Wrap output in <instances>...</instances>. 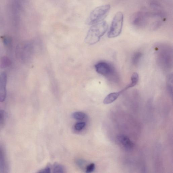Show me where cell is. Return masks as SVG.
I'll list each match as a JSON object with an SVG mask.
<instances>
[{
    "instance_id": "obj_1",
    "label": "cell",
    "mask_w": 173,
    "mask_h": 173,
    "mask_svg": "<svg viewBox=\"0 0 173 173\" xmlns=\"http://www.w3.org/2000/svg\"><path fill=\"white\" fill-rule=\"evenodd\" d=\"M91 26L85 39L86 43L91 45L99 42L108 28L107 23L104 21Z\"/></svg>"
},
{
    "instance_id": "obj_2",
    "label": "cell",
    "mask_w": 173,
    "mask_h": 173,
    "mask_svg": "<svg viewBox=\"0 0 173 173\" xmlns=\"http://www.w3.org/2000/svg\"><path fill=\"white\" fill-rule=\"evenodd\" d=\"M157 58L163 68L170 69L173 64L172 49L167 45H162L157 48Z\"/></svg>"
},
{
    "instance_id": "obj_3",
    "label": "cell",
    "mask_w": 173,
    "mask_h": 173,
    "mask_svg": "<svg viewBox=\"0 0 173 173\" xmlns=\"http://www.w3.org/2000/svg\"><path fill=\"white\" fill-rule=\"evenodd\" d=\"M111 6L109 4H105L98 7L94 9L86 19V23L92 26L103 21L110 10Z\"/></svg>"
},
{
    "instance_id": "obj_4",
    "label": "cell",
    "mask_w": 173,
    "mask_h": 173,
    "mask_svg": "<svg viewBox=\"0 0 173 173\" xmlns=\"http://www.w3.org/2000/svg\"><path fill=\"white\" fill-rule=\"evenodd\" d=\"M124 18V15L120 12L116 14L108 32V37L109 38H115L120 34L123 29Z\"/></svg>"
},
{
    "instance_id": "obj_5",
    "label": "cell",
    "mask_w": 173,
    "mask_h": 173,
    "mask_svg": "<svg viewBox=\"0 0 173 173\" xmlns=\"http://www.w3.org/2000/svg\"><path fill=\"white\" fill-rule=\"evenodd\" d=\"M96 72L99 74L105 77L111 78L115 76V69L110 64L105 62L98 63L95 66Z\"/></svg>"
},
{
    "instance_id": "obj_6",
    "label": "cell",
    "mask_w": 173,
    "mask_h": 173,
    "mask_svg": "<svg viewBox=\"0 0 173 173\" xmlns=\"http://www.w3.org/2000/svg\"><path fill=\"white\" fill-rule=\"evenodd\" d=\"M147 13L139 11L133 14L131 18V22L135 26L144 27L147 25L148 19Z\"/></svg>"
},
{
    "instance_id": "obj_7",
    "label": "cell",
    "mask_w": 173,
    "mask_h": 173,
    "mask_svg": "<svg viewBox=\"0 0 173 173\" xmlns=\"http://www.w3.org/2000/svg\"><path fill=\"white\" fill-rule=\"evenodd\" d=\"M7 80V74L5 72L2 73L0 76V102L4 101L6 99Z\"/></svg>"
},
{
    "instance_id": "obj_8",
    "label": "cell",
    "mask_w": 173,
    "mask_h": 173,
    "mask_svg": "<svg viewBox=\"0 0 173 173\" xmlns=\"http://www.w3.org/2000/svg\"><path fill=\"white\" fill-rule=\"evenodd\" d=\"M117 140L118 143L128 150H131L134 146V144L129 138L126 135H118L117 137Z\"/></svg>"
},
{
    "instance_id": "obj_9",
    "label": "cell",
    "mask_w": 173,
    "mask_h": 173,
    "mask_svg": "<svg viewBox=\"0 0 173 173\" xmlns=\"http://www.w3.org/2000/svg\"><path fill=\"white\" fill-rule=\"evenodd\" d=\"M125 91L124 89H123L119 92L110 93L105 98L103 101L105 105L112 103L118 99L121 94Z\"/></svg>"
},
{
    "instance_id": "obj_10",
    "label": "cell",
    "mask_w": 173,
    "mask_h": 173,
    "mask_svg": "<svg viewBox=\"0 0 173 173\" xmlns=\"http://www.w3.org/2000/svg\"><path fill=\"white\" fill-rule=\"evenodd\" d=\"M139 80V76L138 74L136 72L133 73L131 77V82L130 83L127 85L124 89L125 90L134 87L138 83Z\"/></svg>"
},
{
    "instance_id": "obj_11",
    "label": "cell",
    "mask_w": 173,
    "mask_h": 173,
    "mask_svg": "<svg viewBox=\"0 0 173 173\" xmlns=\"http://www.w3.org/2000/svg\"><path fill=\"white\" fill-rule=\"evenodd\" d=\"M173 75L171 73L167 77L166 86L167 91L171 96H172L173 92Z\"/></svg>"
},
{
    "instance_id": "obj_12",
    "label": "cell",
    "mask_w": 173,
    "mask_h": 173,
    "mask_svg": "<svg viewBox=\"0 0 173 173\" xmlns=\"http://www.w3.org/2000/svg\"><path fill=\"white\" fill-rule=\"evenodd\" d=\"M11 63V62L8 57L3 56L0 58V68H4L9 66Z\"/></svg>"
},
{
    "instance_id": "obj_13",
    "label": "cell",
    "mask_w": 173,
    "mask_h": 173,
    "mask_svg": "<svg viewBox=\"0 0 173 173\" xmlns=\"http://www.w3.org/2000/svg\"><path fill=\"white\" fill-rule=\"evenodd\" d=\"M142 56L143 54L140 52H137L133 54L132 59L133 64L135 66L138 65Z\"/></svg>"
},
{
    "instance_id": "obj_14",
    "label": "cell",
    "mask_w": 173,
    "mask_h": 173,
    "mask_svg": "<svg viewBox=\"0 0 173 173\" xmlns=\"http://www.w3.org/2000/svg\"><path fill=\"white\" fill-rule=\"evenodd\" d=\"M72 117L76 120H82L84 119L86 117V115L83 112H75L72 114Z\"/></svg>"
},
{
    "instance_id": "obj_15",
    "label": "cell",
    "mask_w": 173,
    "mask_h": 173,
    "mask_svg": "<svg viewBox=\"0 0 173 173\" xmlns=\"http://www.w3.org/2000/svg\"><path fill=\"white\" fill-rule=\"evenodd\" d=\"M1 147H0V170L3 171L5 166V160L3 153Z\"/></svg>"
},
{
    "instance_id": "obj_16",
    "label": "cell",
    "mask_w": 173,
    "mask_h": 173,
    "mask_svg": "<svg viewBox=\"0 0 173 173\" xmlns=\"http://www.w3.org/2000/svg\"><path fill=\"white\" fill-rule=\"evenodd\" d=\"M53 171L54 173H63L64 169L61 165L55 163L54 165Z\"/></svg>"
},
{
    "instance_id": "obj_17",
    "label": "cell",
    "mask_w": 173,
    "mask_h": 173,
    "mask_svg": "<svg viewBox=\"0 0 173 173\" xmlns=\"http://www.w3.org/2000/svg\"><path fill=\"white\" fill-rule=\"evenodd\" d=\"M86 124L85 123H79L75 125L74 128L77 131H81L85 127Z\"/></svg>"
},
{
    "instance_id": "obj_18",
    "label": "cell",
    "mask_w": 173,
    "mask_h": 173,
    "mask_svg": "<svg viewBox=\"0 0 173 173\" xmlns=\"http://www.w3.org/2000/svg\"><path fill=\"white\" fill-rule=\"evenodd\" d=\"M95 168V165L94 163H91L88 165L86 167V172L91 173L93 171Z\"/></svg>"
},
{
    "instance_id": "obj_19",
    "label": "cell",
    "mask_w": 173,
    "mask_h": 173,
    "mask_svg": "<svg viewBox=\"0 0 173 173\" xmlns=\"http://www.w3.org/2000/svg\"><path fill=\"white\" fill-rule=\"evenodd\" d=\"M3 41L4 44L6 45H9L11 42V38L9 37L5 36L3 37Z\"/></svg>"
},
{
    "instance_id": "obj_20",
    "label": "cell",
    "mask_w": 173,
    "mask_h": 173,
    "mask_svg": "<svg viewBox=\"0 0 173 173\" xmlns=\"http://www.w3.org/2000/svg\"><path fill=\"white\" fill-rule=\"evenodd\" d=\"M39 173H49L50 172V168L49 166H47L45 168L43 169L40 171H39Z\"/></svg>"
}]
</instances>
